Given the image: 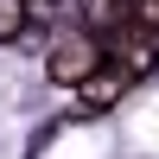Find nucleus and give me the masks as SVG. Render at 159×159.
I'll return each instance as SVG.
<instances>
[{"label": "nucleus", "instance_id": "f257e3e1", "mask_svg": "<svg viewBox=\"0 0 159 159\" xmlns=\"http://www.w3.org/2000/svg\"><path fill=\"white\" fill-rule=\"evenodd\" d=\"M96 64H102V38L96 32H76V38H64V45L51 51V83L76 89L83 76H96Z\"/></svg>", "mask_w": 159, "mask_h": 159}, {"label": "nucleus", "instance_id": "f03ea898", "mask_svg": "<svg viewBox=\"0 0 159 159\" xmlns=\"http://www.w3.org/2000/svg\"><path fill=\"white\" fill-rule=\"evenodd\" d=\"M76 89H83V108H76V115H102L108 102H121V96H127V70H115V64L102 57V64H96V76H83Z\"/></svg>", "mask_w": 159, "mask_h": 159}, {"label": "nucleus", "instance_id": "7ed1b4c3", "mask_svg": "<svg viewBox=\"0 0 159 159\" xmlns=\"http://www.w3.org/2000/svg\"><path fill=\"white\" fill-rule=\"evenodd\" d=\"M25 19H32V13H25V0H0V45H7V38H19Z\"/></svg>", "mask_w": 159, "mask_h": 159}, {"label": "nucleus", "instance_id": "20e7f679", "mask_svg": "<svg viewBox=\"0 0 159 159\" xmlns=\"http://www.w3.org/2000/svg\"><path fill=\"white\" fill-rule=\"evenodd\" d=\"M127 19H134L140 32H153V38H159V0H127Z\"/></svg>", "mask_w": 159, "mask_h": 159}]
</instances>
